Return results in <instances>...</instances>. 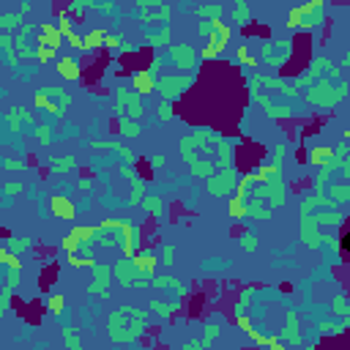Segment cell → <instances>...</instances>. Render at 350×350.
<instances>
[{
    "instance_id": "obj_5",
    "label": "cell",
    "mask_w": 350,
    "mask_h": 350,
    "mask_svg": "<svg viewBox=\"0 0 350 350\" xmlns=\"http://www.w3.org/2000/svg\"><path fill=\"white\" fill-rule=\"evenodd\" d=\"M104 38H107V36H104V30H93L90 36L85 38V50H88V46H90V50H93V46H98V42H104Z\"/></svg>"
},
{
    "instance_id": "obj_3",
    "label": "cell",
    "mask_w": 350,
    "mask_h": 350,
    "mask_svg": "<svg viewBox=\"0 0 350 350\" xmlns=\"http://www.w3.org/2000/svg\"><path fill=\"white\" fill-rule=\"evenodd\" d=\"M46 38V46H52V50H58L60 46V42H63V36H60V30H55L52 25H44L42 28V42Z\"/></svg>"
},
{
    "instance_id": "obj_1",
    "label": "cell",
    "mask_w": 350,
    "mask_h": 350,
    "mask_svg": "<svg viewBox=\"0 0 350 350\" xmlns=\"http://www.w3.org/2000/svg\"><path fill=\"white\" fill-rule=\"evenodd\" d=\"M58 74L66 80H80V66L72 60V58H60L58 60Z\"/></svg>"
},
{
    "instance_id": "obj_6",
    "label": "cell",
    "mask_w": 350,
    "mask_h": 350,
    "mask_svg": "<svg viewBox=\"0 0 350 350\" xmlns=\"http://www.w3.org/2000/svg\"><path fill=\"white\" fill-rule=\"evenodd\" d=\"M38 58H42V60H52V58H55V50H52V46H38Z\"/></svg>"
},
{
    "instance_id": "obj_4",
    "label": "cell",
    "mask_w": 350,
    "mask_h": 350,
    "mask_svg": "<svg viewBox=\"0 0 350 350\" xmlns=\"http://www.w3.org/2000/svg\"><path fill=\"white\" fill-rule=\"evenodd\" d=\"M134 85H137L140 93H150V90H154V80H150L148 74H137V77H134Z\"/></svg>"
},
{
    "instance_id": "obj_2",
    "label": "cell",
    "mask_w": 350,
    "mask_h": 350,
    "mask_svg": "<svg viewBox=\"0 0 350 350\" xmlns=\"http://www.w3.org/2000/svg\"><path fill=\"white\" fill-rule=\"evenodd\" d=\"M52 211H55L58 216H66V219L74 216V208H72V202H68L66 197H52Z\"/></svg>"
},
{
    "instance_id": "obj_7",
    "label": "cell",
    "mask_w": 350,
    "mask_h": 350,
    "mask_svg": "<svg viewBox=\"0 0 350 350\" xmlns=\"http://www.w3.org/2000/svg\"><path fill=\"white\" fill-rule=\"evenodd\" d=\"M50 306H52V312H60V306H63V298H60V296H55V298L50 301Z\"/></svg>"
}]
</instances>
